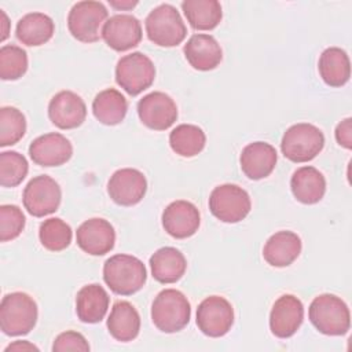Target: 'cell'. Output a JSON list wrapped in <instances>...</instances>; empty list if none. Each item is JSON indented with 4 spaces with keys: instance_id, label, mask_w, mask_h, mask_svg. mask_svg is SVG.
Here are the masks:
<instances>
[{
    "instance_id": "6da1fadb",
    "label": "cell",
    "mask_w": 352,
    "mask_h": 352,
    "mask_svg": "<svg viewBox=\"0 0 352 352\" xmlns=\"http://www.w3.org/2000/svg\"><path fill=\"white\" fill-rule=\"evenodd\" d=\"M146 279L147 270L135 256L114 254L103 264V280L116 294L131 296L144 286Z\"/></svg>"
},
{
    "instance_id": "7a4b0ae2",
    "label": "cell",
    "mask_w": 352,
    "mask_h": 352,
    "mask_svg": "<svg viewBox=\"0 0 352 352\" xmlns=\"http://www.w3.org/2000/svg\"><path fill=\"white\" fill-rule=\"evenodd\" d=\"M314 327L326 336H344L351 327L348 305L340 297L324 293L315 297L308 308Z\"/></svg>"
},
{
    "instance_id": "3957f363",
    "label": "cell",
    "mask_w": 352,
    "mask_h": 352,
    "mask_svg": "<svg viewBox=\"0 0 352 352\" xmlns=\"http://www.w3.org/2000/svg\"><path fill=\"white\" fill-rule=\"evenodd\" d=\"M37 304L23 292L6 294L0 302V329L7 336H23L37 322Z\"/></svg>"
},
{
    "instance_id": "277c9868",
    "label": "cell",
    "mask_w": 352,
    "mask_h": 352,
    "mask_svg": "<svg viewBox=\"0 0 352 352\" xmlns=\"http://www.w3.org/2000/svg\"><path fill=\"white\" fill-rule=\"evenodd\" d=\"M191 316L187 297L176 289H165L157 294L151 304V320L164 333L183 330Z\"/></svg>"
},
{
    "instance_id": "5b68a950",
    "label": "cell",
    "mask_w": 352,
    "mask_h": 352,
    "mask_svg": "<svg viewBox=\"0 0 352 352\" xmlns=\"http://www.w3.org/2000/svg\"><path fill=\"white\" fill-rule=\"evenodd\" d=\"M144 26L148 40L160 47H176L187 34V28L172 4H160L151 10Z\"/></svg>"
},
{
    "instance_id": "8992f818",
    "label": "cell",
    "mask_w": 352,
    "mask_h": 352,
    "mask_svg": "<svg viewBox=\"0 0 352 352\" xmlns=\"http://www.w3.org/2000/svg\"><path fill=\"white\" fill-rule=\"evenodd\" d=\"M324 146L323 132L308 122L294 124L282 136V154L292 162H308L314 160Z\"/></svg>"
},
{
    "instance_id": "52a82bcc",
    "label": "cell",
    "mask_w": 352,
    "mask_h": 352,
    "mask_svg": "<svg viewBox=\"0 0 352 352\" xmlns=\"http://www.w3.org/2000/svg\"><path fill=\"white\" fill-rule=\"evenodd\" d=\"M107 10L103 3L84 0L76 3L67 15L70 34L81 43H95L99 40L100 28L107 19Z\"/></svg>"
},
{
    "instance_id": "ba28073f",
    "label": "cell",
    "mask_w": 352,
    "mask_h": 352,
    "mask_svg": "<svg viewBox=\"0 0 352 352\" xmlns=\"http://www.w3.org/2000/svg\"><path fill=\"white\" fill-rule=\"evenodd\" d=\"M155 78L153 60L143 52L124 55L116 66V81L129 95L136 96L150 88Z\"/></svg>"
},
{
    "instance_id": "9c48e42d",
    "label": "cell",
    "mask_w": 352,
    "mask_h": 352,
    "mask_svg": "<svg viewBox=\"0 0 352 352\" xmlns=\"http://www.w3.org/2000/svg\"><path fill=\"white\" fill-rule=\"evenodd\" d=\"M250 208L249 194L236 184H220L209 195L210 213L223 223H238L243 220L249 214Z\"/></svg>"
},
{
    "instance_id": "30bf717a",
    "label": "cell",
    "mask_w": 352,
    "mask_h": 352,
    "mask_svg": "<svg viewBox=\"0 0 352 352\" xmlns=\"http://www.w3.org/2000/svg\"><path fill=\"white\" fill-rule=\"evenodd\" d=\"M62 199L59 184L48 175L33 177L25 187L22 194L23 206L29 214L34 217H44L54 213Z\"/></svg>"
},
{
    "instance_id": "8fae6325",
    "label": "cell",
    "mask_w": 352,
    "mask_h": 352,
    "mask_svg": "<svg viewBox=\"0 0 352 352\" xmlns=\"http://www.w3.org/2000/svg\"><path fill=\"white\" fill-rule=\"evenodd\" d=\"M234 323V308L221 296L206 297L197 308V326L208 337L226 336Z\"/></svg>"
},
{
    "instance_id": "7c38bea8",
    "label": "cell",
    "mask_w": 352,
    "mask_h": 352,
    "mask_svg": "<svg viewBox=\"0 0 352 352\" xmlns=\"http://www.w3.org/2000/svg\"><path fill=\"white\" fill-rule=\"evenodd\" d=\"M138 116L147 128L165 131L177 120V106L165 92L154 91L138 102Z\"/></svg>"
},
{
    "instance_id": "4fadbf2b",
    "label": "cell",
    "mask_w": 352,
    "mask_h": 352,
    "mask_svg": "<svg viewBox=\"0 0 352 352\" xmlns=\"http://www.w3.org/2000/svg\"><path fill=\"white\" fill-rule=\"evenodd\" d=\"M147 191L146 176L135 168H122L116 170L109 183V197L121 206H132L139 204Z\"/></svg>"
},
{
    "instance_id": "5bb4252c",
    "label": "cell",
    "mask_w": 352,
    "mask_h": 352,
    "mask_svg": "<svg viewBox=\"0 0 352 352\" xmlns=\"http://www.w3.org/2000/svg\"><path fill=\"white\" fill-rule=\"evenodd\" d=\"M142 25L131 14H116L102 28V38L114 51L124 52L136 47L142 40Z\"/></svg>"
},
{
    "instance_id": "9a60e30c",
    "label": "cell",
    "mask_w": 352,
    "mask_h": 352,
    "mask_svg": "<svg viewBox=\"0 0 352 352\" xmlns=\"http://www.w3.org/2000/svg\"><path fill=\"white\" fill-rule=\"evenodd\" d=\"M164 230L176 239L192 236L199 227L201 214L198 208L188 201L179 199L170 202L162 212Z\"/></svg>"
},
{
    "instance_id": "2e32d148",
    "label": "cell",
    "mask_w": 352,
    "mask_h": 352,
    "mask_svg": "<svg viewBox=\"0 0 352 352\" xmlns=\"http://www.w3.org/2000/svg\"><path fill=\"white\" fill-rule=\"evenodd\" d=\"M78 248L91 256H103L114 248V227L104 219L94 217L84 221L76 231Z\"/></svg>"
},
{
    "instance_id": "e0dca14e",
    "label": "cell",
    "mask_w": 352,
    "mask_h": 352,
    "mask_svg": "<svg viewBox=\"0 0 352 352\" xmlns=\"http://www.w3.org/2000/svg\"><path fill=\"white\" fill-rule=\"evenodd\" d=\"M29 155L40 166H59L72 158L73 146L62 133L51 132L36 138L30 143Z\"/></svg>"
},
{
    "instance_id": "ac0fdd59",
    "label": "cell",
    "mask_w": 352,
    "mask_h": 352,
    "mask_svg": "<svg viewBox=\"0 0 352 352\" xmlns=\"http://www.w3.org/2000/svg\"><path fill=\"white\" fill-rule=\"evenodd\" d=\"M304 320L302 302L293 294L280 296L270 314L271 333L278 338L292 337Z\"/></svg>"
},
{
    "instance_id": "d6986e66",
    "label": "cell",
    "mask_w": 352,
    "mask_h": 352,
    "mask_svg": "<svg viewBox=\"0 0 352 352\" xmlns=\"http://www.w3.org/2000/svg\"><path fill=\"white\" fill-rule=\"evenodd\" d=\"M51 122L60 129L80 126L87 117V107L81 96L73 91H60L52 96L48 104Z\"/></svg>"
},
{
    "instance_id": "ffe728a7",
    "label": "cell",
    "mask_w": 352,
    "mask_h": 352,
    "mask_svg": "<svg viewBox=\"0 0 352 352\" xmlns=\"http://www.w3.org/2000/svg\"><path fill=\"white\" fill-rule=\"evenodd\" d=\"M278 154L274 146L265 142H253L242 148L241 169L252 180H260L271 175L275 169Z\"/></svg>"
},
{
    "instance_id": "44dd1931",
    "label": "cell",
    "mask_w": 352,
    "mask_h": 352,
    "mask_svg": "<svg viewBox=\"0 0 352 352\" xmlns=\"http://www.w3.org/2000/svg\"><path fill=\"white\" fill-rule=\"evenodd\" d=\"M184 56L187 62L201 72L216 69L221 59L223 51L217 40L210 34H194L184 44Z\"/></svg>"
},
{
    "instance_id": "7402d4cb",
    "label": "cell",
    "mask_w": 352,
    "mask_h": 352,
    "mask_svg": "<svg viewBox=\"0 0 352 352\" xmlns=\"http://www.w3.org/2000/svg\"><path fill=\"white\" fill-rule=\"evenodd\" d=\"M301 253V239L293 231H278L263 248L264 260L272 267H287Z\"/></svg>"
},
{
    "instance_id": "603a6c76",
    "label": "cell",
    "mask_w": 352,
    "mask_h": 352,
    "mask_svg": "<svg viewBox=\"0 0 352 352\" xmlns=\"http://www.w3.org/2000/svg\"><path fill=\"white\" fill-rule=\"evenodd\" d=\"M110 297L99 283L82 286L76 297V314L84 323L100 322L109 309Z\"/></svg>"
},
{
    "instance_id": "cb8c5ba5",
    "label": "cell",
    "mask_w": 352,
    "mask_h": 352,
    "mask_svg": "<svg viewBox=\"0 0 352 352\" xmlns=\"http://www.w3.org/2000/svg\"><path fill=\"white\" fill-rule=\"evenodd\" d=\"M150 268L153 278L160 283L177 282L187 270L184 254L172 246H164L150 257Z\"/></svg>"
},
{
    "instance_id": "d4e9b609",
    "label": "cell",
    "mask_w": 352,
    "mask_h": 352,
    "mask_svg": "<svg viewBox=\"0 0 352 352\" xmlns=\"http://www.w3.org/2000/svg\"><path fill=\"white\" fill-rule=\"evenodd\" d=\"M290 188L294 198L305 205L318 204L326 192V179L314 166H301L294 170L290 179Z\"/></svg>"
},
{
    "instance_id": "484cf974",
    "label": "cell",
    "mask_w": 352,
    "mask_h": 352,
    "mask_svg": "<svg viewBox=\"0 0 352 352\" xmlns=\"http://www.w3.org/2000/svg\"><path fill=\"white\" fill-rule=\"evenodd\" d=\"M107 329L117 341L128 342L135 340L140 330L139 312L128 301L114 302L107 318Z\"/></svg>"
},
{
    "instance_id": "4316f807",
    "label": "cell",
    "mask_w": 352,
    "mask_h": 352,
    "mask_svg": "<svg viewBox=\"0 0 352 352\" xmlns=\"http://www.w3.org/2000/svg\"><path fill=\"white\" fill-rule=\"evenodd\" d=\"M55 25L51 16L43 12H30L23 15L15 29L16 38L28 47H38L51 40Z\"/></svg>"
},
{
    "instance_id": "83f0119b",
    "label": "cell",
    "mask_w": 352,
    "mask_h": 352,
    "mask_svg": "<svg viewBox=\"0 0 352 352\" xmlns=\"http://www.w3.org/2000/svg\"><path fill=\"white\" fill-rule=\"evenodd\" d=\"M318 69L322 80L329 87H342L349 81L351 77V62L348 54L338 48H326L318 62Z\"/></svg>"
},
{
    "instance_id": "f1b7e54d",
    "label": "cell",
    "mask_w": 352,
    "mask_h": 352,
    "mask_svg": "<svg viewBox=\"0 0 352 352\" xmlns=\"http://www.w3.org/2000/svg\"><path fill=\"white\" fill-rule=\"evenodd\" d=\"M128 111V102L125 96L114 89L107 88L100 91L92 102V113L95 118L104 125L120 124Z\"/></svg>"
},
{
    "instance_id": "f546056e",
    "label": "cell",
    "mask_w": 352,
    "mask_h": 352,
    "mask_svg": "<svg viewBox=\"0 0 352 352\" xmlns=\"http://www.w3.org/2000/svg\"><path fill=\"white\" fill-rule=\"evenodd\" d=\"M182 10L195 30H212L223 18L221 4L217 0H184Z\"/></svg>"
},
{
    "instance_id": "4dcf8cb0",
    "label": "cell",
    "mask_w": 352,
    "mask_h": 352,
    "mask_svg": "<svg viewBox=\"0 0 352 352\" xmlns=\"http://www.w3.org/2000/svg\"><path fill=\"white\" fill-rule=\"evenodd\" d=\"M206 143L205 132L192 124H180L169 133L170 148L180 157H195Z\"/></svg>"
},
{
    "instance_id": "1f68e13d",
    "label": "cell",
    "mask_w": 352,
    "mask_h": 352,
    "mask_svg": "<svg viewBox=\"0 0 352 352\" xmlns=\"http://www.w3.org/2000/svg\"><path fill=\"white\" fill-rule=\"evenodd\" d=\"M70 226L59 217H51L41 223L38 230V238L41 245L50 252L65 250L72 242Z\"/></svg>"
},
{
    "instance_id": "d6a6232c",
    "label": "cell",
    "mask_w": 352,
    "mask_h": 352,
    "mask_svg": "<svg viewBox=\"0 0 352 352\" xmlns=\"http://www.w3.org/2000/svg\"><path fill=\"white\" fill-rule=\"evenodd\" d=\"M26 132V118L21 110L11 106L0 109V146L18 143Z\"/></svg>"
},
{
    "instance_id": "836d02e7",
    "label": "cell",
    "mask_w": 352,
    "mask_h": 352,
    "mask_svg": "<svg viewBox=\"0 0 352 352\" xmlns=\"http://www.w3.org/2000/svg\"><path fill=\"white\" fill-rule=\"evenodd\" d=\"M29 172L26 158L18 151L0 153V184L3 187H16Z\"/></svg>"
},
{
    "instance_id": "e575fe53",
    "label": "cell",
    "mask_w": 352,
    "mask_h": 352,
    "mask_svg": "<svg viewBox=\"0 0 352 352\" xmlns=\"http://www.w3.org/2000/svg\"><path fill=\"white\" fill-rule=\"evenodd\" d=\"M28 70V54L18 45L7 44L0 48L1 80H18Z\"/></svg>"
},
{
    "instance_id": "d590c367",
    "label": "cell",
    "mask_w": 352,
    "mask_h": 352,
    "mask_svg": "<svg viewBox=\"0 0 352 352\" xmlns=\"http://www.w3.org/2000/svg\"><path fill=\"white\" fill-rule=\"evenodd\" d=\"M25 214L16 205L0 206V241L7 242L18 238L25 228Z\"/></svg>"
},
{
    "instance_id": "8d00e7d4",
    "label": "cell",
    "mask_w": 352,
    "mask_h": 352,
    "mask_svg": "<svg viewBox=\"0 0 352 352\" xmlns=\"http://www.w3.org/2000/svg\"><path fill=\"white\" fill-rule=\"evenodd\" d=\"M52 351L54 352H67V351H81V352H88L89 351V344L85 340V337L81 333L67 330L60 333L54 344H52Z\"/></svg>"
},
{
    "instance_id": "74e56055",
    "label": "cell",
    "mask_w": 352,
    "mask_h": 352,
    "mask_svg": "<svg viewBox=\"0 0 352 352\" xmlns=\"http://www.w3.org/2000/svg\"><path fill=\"white\" fill-rule=\"evenodd\" d=\"M336 140L340 146L351 150L352 148V118L348 117L341 121L336 128Z\"/></svg>"
},
{
    "instance_id": "f35d334b",
    "label": "cell",
    "mask_w": 352,
    "mask_h": 352,
    "mask_svg": "<svg viewBox=\"0 0 352 352\" xmlns=\"http://www.w3.org/2000/svg\"><path fill=\"white\" fill-rule=\"evenodd\" d=\"M4 351L6 352H10V351H18V352H21V351H38V348L36 345L30 344L29 341H15V342L10 344Z\"/></svg>"
},
{
    "instance_id": "ab89813d",
    "label": "cell",
    "mask_w": 352,
    "mask_h": 352,
    "mask_svg": "<svg viewBox=\"0 0 352 352\" xmlns=\"http://www.w3.org/2000/svg\"><path fill=\"white\" fill-rule=\"evenodd\" d=\"M109 4L117 10H131L133 8L138 1H131V0H126V1H116V0H109Z\"/></svg>"
},
{
    "instance_id": "60d3db41",
    "label": "cell",
    "mask_w": 352,
    "mask_h": 352,
    "mask_svg": "<svg viewBox=\"0 0 352 352\" xmlns=\"http://www.w3.org/2000/svg\"><path fill=\"white\" fill-rule=\"evenodd\" d=\"M0 15H1V36H0V40L4 41L7 37H8V26H10V22H8V18L6 15V12L3 10H0Z\"/></svg>"
}]
</instances>
